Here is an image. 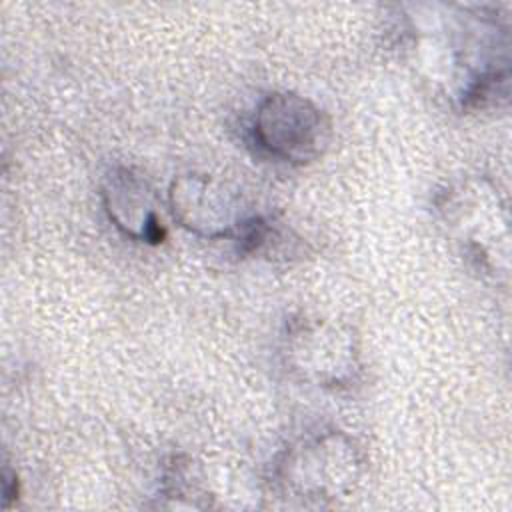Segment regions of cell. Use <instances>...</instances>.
Masks as SVG:
<instances>
[{"instance_id": "obj_1", "label": "cell", "mask_w": 512, "mask_h": 512, "mask_svg": "<svg viewBox=\"0 0 512 512\" xmlns=\"http://www.w3.org/2000/svg\"><path fill=\"white\" fill-rule=\"evenodd\" d=\"M252 138L262 152L280 162L308 164L326 152L332 122L312 100L278 92L260 102L252 120Z\"/></svg>"}, {"instance_id": "obj_2", "label": "cell", "mask_w": 512, "mask_h": 512, "mask_svg": "<svg viewBox=\"0 0 512 512\" xmlns=\"http://www.w3.org/2000/svg\"><path fill=\"white\" fill-rule=\"evenodd\" d=\"M360 468L358 452L340 434H326L292 448L280 464L288 490L306 498H326L346 492Z\"/></svg>"}, {"instance_id": "obj_3", "label": "cell", "mask_w": 512, "mask_h": 512, "mask_svg": "<svg viewBox=\"0 0 512 512\" xmlns=\"http://www.w3.org/2000/svg\"><path fill=\"white\" fill-rule=\"evenodd\" d=\"M168 202L174 220L204 238H236L252 216L242 198L206 174H182L172 180Z\"/></svg>"}, {"instance_id": "obj_4", "label": "cell", "mask_w": 512, "mask_h": 512, "mask_svg": "<svg viewBox=\"0 0 512 512\" xmlns=\"http://www.w3.org/2000/svg\"><path fill=\"white\" fill-rule=\"evenodd\" d=\"M290 354L296 370L320 384H344L354 374L352 340L330 324L300 322L290 332Z\"/></svg>"}, {"instance_id": "obj_5", "label": "cell", "mask_w": 512, "mask_h": 512, "mask_svg": "<svg viewBox=\"0 0 512 512\" xmlns=\"http://www.w3.org/2000/svg\"><path fill=\"white\" fill-rule=\"evenodd\" d=\"M108 218L126 236L150 244L164 240V228L152 202V188L130 168H112L102 184Z\"/></svg>"}]
</instances>
